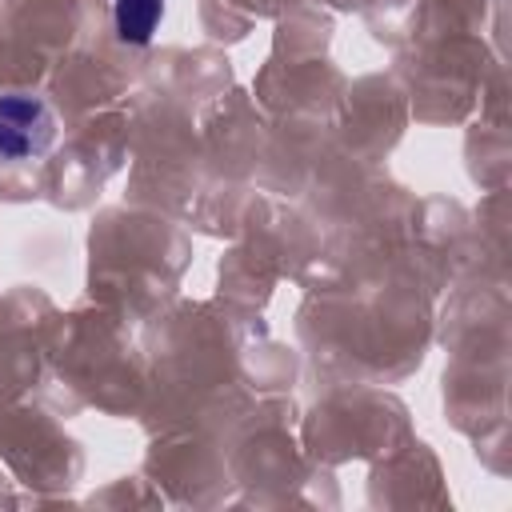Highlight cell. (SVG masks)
I'll list each match as a JSON object with an SVG mask.
<instances>
[{
    "mask_svg": "<svg viewBox=\"0 0 512 512\" xmlns=\"http://www.w3.org/2000/svg\"><path fill=\"white\" fill-rule=\"evenodd\" d=\"M160 12H164V0H116V36L124 44H148L156 24H160Z\"/></svg>",
    "mask_w": 512,
    "mask_h": 512,
    "instance_id": "2",
    "label": "cell"
},
{
    "mask_svg": "<svg viewBox=\"0 0 512 512\" xmlns=\"http://www.w3.org/2000/svg\"><path fill=\"white\" fill-rule=\"evenodd\" d=\"M52 140L48 108L36 96H0V160H24L44 152Z\"/></svg>",
    "mask_w": 512,
    "mask_h": 512,
    "instance_id": "1",
    "label": "cell"
}]
</instances>
